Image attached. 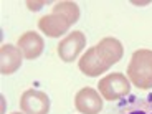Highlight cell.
I'll use <instances>...</instances> for the list:
<instances>
[{
    "instance_id": "obj_1",
    "label": "cell",
    "mask_w": 152,
    "mask_h": 114,
    "mask_svg": "<svg viewBox=\"0 0 152 114\" xmlns=\"http://www.w3.org/2000/svg\"><path fill=\"white\" fill-rule=\"evenodd\" d=\"M65 7H66V2L56 5L51 15L43 17L38 23L40 30L45 31L48 37H60L61 33H65L68 30V27L71 23H75V20L80 15L78 7L75 4H68V8Z\"/></svg>"
},
{
    "instance_id": "obj_2",
    "label": "cell",
    "mask_w": 152,
    "mask_h": 114,
    "mask_svg": "<svg viewBox=\"0 0 152 114\" xmlns=\"http://www.w3.org/2000/svg\"><path fill=\"white\" fill-rule=\"evenodd\" d=\"M127 76L134 86L141 89L152 88V51L151 50H137L131 56L127 66Z\"/></svg>"
},
{
    "instance_id": "obj_3",
    "label": "cell",
    "mask_w": 152,
    "mask_h": 114,
    "mask_svg": "<svg viewBox=\"0 0 152 114\" xmlns=\"http://www.w3.org/2000/svg\"><path fill=\"white\" fill-rule=\"evenodd\" d=\"M98 88L106 101H118L126 94H129L131 91V84L122 73H113V75L104 76L98 83Z\"/></svg>"
},
{
    "instance_id": "obj_4",
    "label": "cell",
    "mask_w": 152,
    "mask_h": 114,
    "mask_svg": "<svg viewBox=\"0 0 152 114\" xmlns=\"http://www.w3.org/2000/svg\"><path fill=\"white\" fill-rule=\"evenodd\" d=\"M20 107L25 114H48L50 98L42 91L27 89L20 98Z\"/></svg>"
},
{
    "instance_id": "obj_5",
    "label": "cell",
    "mask_w": 152,
    "mask_h": 114,
    "mask_svg": "<svg viewBox=\"0 0 152 114\" xmlns=\"http://www.w3.org/2000/svg\"><path fill=\"white\" fill-rule=\"evenodd\" d=\"M75 107L81 114H99L103 109V99L93 88H83L75 96Z\"/></svg>"
},
{
    "instance_id": "obj_6",
    "label": "cell",
    "mask_w": 152,
    "mask_h": 114,
    "mask_svg": "<svg viewBox=\"0 0 152 114\" xmlns=\"http://www.w3.org/2000/svg\"><path fill=\"white\" fill-rule=\"evenodd\" d=\"M84 45H86L84 35L81 31H73L58 45V55L63 61L69 63L80 55V51L84 48Z\"/></svg>"
},
{
    "instance_id": "obj_7",
    "label": "cell",
    "mask_w": 152,
    "mask_h": 114,
    "mask_svg": "<svg viewBox=\"0 0 152 114\" xmlns=\"http://www.w3.org/2000/svg\"><path fill=\"white\" fill-rule=\"evenodd\" d=\"M107 68H109V65L104 63L103 58L99 56L96 46L89 48L80 60V69L88 76H98L101 73H104Z\"/></svg>"
},
{
    "instance_id": "obj_8",
    "label": "cell",
    "mask_w": 152,
    "mask_h": 114,
    "mask_svg": "<svg viewBox=\"0 0 152 114\" xmlns=\"http://www.w3.org/2000/svg\"><path fill=\"white\" fill-rule=\"evenodd\" d=\"M96 50H98L99 56L103 58V61L107 63L109 66L118 63L122 56V45L116 38H104V40H101L96 45Z\"/></svg>"
},
{
    "instance_id": "obj_9",
    "label": "cell",
    "mask_w": 152,
    "mask_h": 114,
    "mask_svg": "<svg viewBox=\"0 0 152 114\" xmlns=\"http://www.w3.org/2000/svg\"><path fill=\"white\" fill-rule=\"evenodd\" d=\"M111 114H152V96L147 98H131Z\"/></svg>"
},
{
    "instance_id": "obj_10",
    "label": "cell",
    "mask_w": 152,
    "mask_h": 114,
    "mask_svg": "<svg viewBox=\"0 0 152 114\" xmlns=\"http://www.w3.org/2000/svg\"><path fill=\"white\" fill-rule=\"evenodd\" d=\"M18 50L25 55V58L31 60L37 58L43 51V40L38 37L35 31H27L22 38L18 40Z\"/></svg>"
},
{
    "instance_id": "obj_11",
    "label": "cell",
    "mask_w": 152,
    "mask_h": 114,
    "mask_svg": "<svg viewBox=\"0 0 152 114\" xmlns=\"http://www.w3.org/2000/svg\"><path fill=\"white\" fill-rule=\"evenodd\" d=\"M22 65V55L20 50L12 45H4L2 46V73L10 75L13 73L18 66Z\"/></svg>"
},
{
    "instance_id": "obj_12",
    "label": "cell",
    "mask_w": 152,
    "mask_h": 114,
    "mask_svg": "<svg viewBox=\"0 0 152 114\" xmlns=\"http://www.w3.org/2000/svg\"><path fill=\"white\" fill-rule=\"evenodd\" d=\"M13 114H20V113H13Z\"/></svg>"
}]
</instances>
